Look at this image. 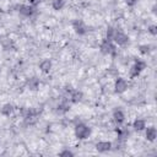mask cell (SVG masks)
Wrapping results in <instances>:
<instances>
[{"instance_id":"1","label":"cell","mask_w":157,"mask_h":157,"mask_svg":"<svg viewBox=\"0 0 157 157\" xmlns=\"http://www.w3.org/2000/svg\"><path fill=\"white\" fill-rule=\"evenodd\" d=\"M90 135H91V128L90 126H87L86 124H82V123L76 124V126H75V136L77 139L85 140Z\"/></svg>"},{"instance_id":"2","label":"cell","mask_w":157,"mask_h":157,"mask_svg":"<svg viewBox=\"0 0 157 157\" xmlns=\"http://www.w3.org/2000/svg\"><path fill=\"white\" fill-rule=\"evenodd\" d=\"M112 42H114V43L118 44V45H125V44L129 42V37H128V34H126L125 32H123L121 29L115 28V33H114V36H113Z\"/></svg>"},{"instance_id":"3","label":"cell","mask_w":157,"mask_h":157,"mask_svg":"<svg viewBox=\"0 0 157 157\" xmlns=\"http://www.w3.org/2000/svg\"><path fill=\"white\" fill-rule=\"evenodd\" d=\"M99 49H101V53H102V54H105V55H108V54H114V53H115V45L113 44L112 40H108V39H105V38L101 42Z\"/></svg>"},{"instance_id":"4","label":"cell","mask_w":157,"mask_h":157,"mask_svg":"<svg viewBox=\"0 0 157 157\" xmlns=\"http://www.w3.org/2000/svg\"><path fill=\"white\" fill-rule=\"evenodd\" d=\"M145 67H146V63H145V61H142V60H136V61L134 63V65L131 66V69H130V72H129L130 77L134 78V77L139 76L140 72H141Z\"/></svg>"},{"instance_id":"5","label":"cell","mask_w":157,"mask_h":157,"mask_svg":"<svg viewBox=\"0 0 157 157\" xmlns=\"http://www.w3.org/2000/svg\"><path fill=\"white\" fill-rule=\"evenodd\" d=\"M128 90V81L123 77H118L114 82V91L115 93H124Z\"/></svg>"},{"instance_id":"6","label":"cell","mask_w":157,"mask_h":157,"mask_svg":"<svg viewBox=\"0 0 157 157\" xmlns=\"http://www.w3.org/2000/svg\"><path fill=\"white\" fill-rule=\"evenodd\" d=\"M18 12H20V15L23 16V17H31V16L36 12V9H34L32 5H20Z\"/></svg>"},{"instance_id":"7","label":"cell","mask_w":157,"mask_h":157,"mask_svg":"<svg viewBox=\"0 0 157 157\" xmlns=\"http://www.w3.org/2000/svg\"><path fill=\"white\" fill-rule=\"evenodd\" d=\"M72 27H74L75 32L77 34H80V36H82V34H85L87 32V27H86V25H85V22L82 20H75L72 22Z\"/></svg>"},{"instance_id":"8","label":"cell","mask_w":157,"mask_h":157,"mask_svg":"<svg viewBox=\"0 0 157 157\" xmlns=\"http://www.w3.org/2000/svg\"><path fill=\"white\" fill-rule=\"evenodd\" d=\"M82 97H83V93L81 92V91H78V90H72V88H70L69 90V101L71 102V103H77V102H80L81 99H82Z\"/></svg>"},{"instance_id":"9","label":"cell","mask_w":157,"mask_h":157,"mask_svg":"<svg viewBox=\"0 0 157 157\" xmlns=\"http://www.w3.org/2000/svg\"><path fill=\"white\" fill-rule=\"evenodd\" d=\"M113 147V144L110 141H98L96 144V150L99 152V153H104V152H108L110 151Z\"/></svg>"},{"instance_id":"10","label":"cell","mask_w":157,"mask_h":157,"mask_svg":"<svg viewBox=\"0 0 157 157\" xmlns=\"http://www.w3.org/2000/svg\"><path fill=\"white\" fill-rule=\"evenodd\" d=\"M145 137L147 141H151L153 142L157 137V130L155 126H148V128H145Z\"/></svg>"},{"instance_id":"11","label":"cell","mask_w":157,"mask_h":157,"mask_svg":"<svg viewBox=\"0 0 157 157\" xmlns=\"http://www.w3.org/2000/svg\"><path fill=\"white\" fill-rule=\"evenodd\" d=\"M113 120L118 124V125H120V124H123L124 123V120H125V114H124V112L121 110V109H114L113 110Z\"/></svg>"},{"instance_id":"12","label":"cell","mask_w":157,"mask_h":157,"mask_svg":"<svg viewBox=\"0 0 157 157\" xmlns=\"http://www.w3.org/2000/svg\"><path fill=\"white\" fill-rule=\"evenodd\" d=\"M69 109H70V101L66 99V98H64V99L58 104V107H56V112H58L59 114H64V113H66Z\"/></svg>"},{"instance_id":"13","label":"cell","mask_w":157,"mask_h":157,"mask_svg":"<svg viewBox=\"0 0 157 157\" xmlns=\"http://www.w3.org/2000/svg\"><path fill=\"white\" fill-rule=\"evenodd\" d=\"M52 66H53V64H52V61L49 59H44V60H42L39 63V70L42 72H44V74H48L52 70Z\"/></svg>"},{"instance_id":"14","label":"cell","mask_w":157,"mask_h":157,"mask_svg":"<svg viewBox=\"0 0 157 157\" xmlns=\"http://www.w3.org/2000/svg\"><path fill=\"white\" fill-rule=\"evenodd\" d=\"M132 128L136 130V131H141V130H145L146 128V121L144 119H140V118H136L132 123Z\"/></svg>"},{"instance_id":"15","label":"cell","mask_w":157,"mask_h":157,"mask_svg":"<svg viewBox=\"0 0 157 157\" xmlns=\"http://www.w3.org/2000/svg\"><path fill=\"white\" fill-rule=\"evenodd\" d=\"M27 87L29 91H37L39 87V80L37 77H32L27 81Z\"/></svg>"},{"instance_id":"16","label":"cell","mask_w":157,"mask_h":157,"mask_svg":"<svg viewBox=\"0 0 157 157\" xmlns=\"http://www.w3.org/2000/svg\"><path fill=\"white\" fill-rule=\"evenodd\" d=\"M13 110H15V108H13V105H12V104H10V103L4 104V105H2V108L0 109L1 114H2V115H5V117H10V115L13 113Z\"/></svg>"},{"instance_id":"17","label":"cell","mask_w":157,"mask_h":157,"mask_svg":"<svg viewBox=\"0 0 157 157\" xmlns=\"http://www.w3.org/2000/svg\"><path fill=\"white\" fill-rule=\"evenodd\" d=\"M64 6H65V0H53L52 1V7L54 10H56V11L63 10Z\"/></svg>"},{"instance_id":"18","label":"cell","mask_w":157,"mask_h":157,"mask_svg":"<svg viewBox=\"0 0 157 157\" xmlns=\"http://www.w3.org/2000/svg\"><path fill=\"white\" fill-rule=\"evenodd\" d=\"M114 33H115V28H114V27H108V28H107V31H105V39L112 40V39H113Z\"/></svg>"},{"instance_id":"19","label":"cell","mask_w":157,"mask_h":157,"mask_svg":"<svg viewBox=\"0 0 157 157\" xmlns=\"http://www.w3.org/2000/svg\"><path fill=\"white\" fill-rule=\"evenodd\" d=\"M139 50H140L141 54H147V53L150 52V45H147V44L140 45V47H139Z\"/></svg>"},{"instance_id":"20","label":"cell","mask_w":157,"mask_h":157,"mask_svg":"<svg viewBox=\"0 0 157 157\" xmlns=\"http://www.w3.org/2000/svg\"><path fill=\"white\" fill-rule=\"evenodd\" d=\"M60 156L61 157H72L74 156V152L72 151H70V150H67V148H65V150H63L61 152H60Z\"/></svg>"},{"instance_id":"21","label":"cell","mask_w":157,"mask_h":157,"mask_svg":"<svg viewBox=\"0 0 157 157\" xmlns=\"http://www.w3.org/2000/svg\"><path fill=\"white\" fill-rule=\"evenodd\" d=\"M148 32H150L152 36H156V34H157V27H156L155 25H151V26L148 27Z\"/></svg>"},{"instance_id":"22","label":"cell","mask_w":157,"mask_h":157,"mask_svg":"<svg viewBox=\"0 0 157 157\" xmlns=\"http://www.w3.org/2000/svg\"><path fill=\"white\" fill-rule=\"evenodd\" d=\"M42 2V0H29V5H32L33 7H36L37 5H39Z\"/></svg>"},{"instance_id":"23","label":"cell","mask_w":157,"mask_h":157,"mask_svg":"<svg viewBox=\"0 0 157 157\" xmlns=\"http://www.w3.org/2000/svg\"><path fill=\"white\" fill-rule=\"evenodd\" d=\"M125 2H126L128 6H134L137 2V0H125Z\"/></svg>"},{"instance_id":"24","label":"cell","mask_w":157,"mask_h":157,"mask_svg":"<svg viewBox=\"0 0 157 157\" xmlns=\"http://www.w3.org/2000/svg\"><path fill=\"white\" fill-rule=\"evenodd\" d=\"M152 11H153V12H156V6H155V5L152 6Z\"/></svg>"}]
</instances>
